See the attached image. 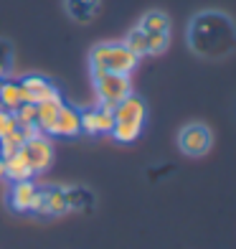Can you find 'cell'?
<instances>
[{
    "mask_svg": "<svg viewBox=\"0 0 236 249\" xmlns=\"http://www.w3.org/2000/svg\"><path fill=\"white\" fill-rule=\"evenodd\" d=\"M13 69H16V46L10 38L0 36V82L13 76Z\"/></svg>",
    "mask_w": 236,
    "mask_h": 249,
    "instance_id": "ac0fdd59",
    "label": "cell"
},
{
    "mask_svg": "<svg viewBox=\"0 0 236 249\" xmlns=\"http://www.w3.org/2000/svg\"><path fill=\"white\" fill-rule=\"evenodd\" d=\"M38 198V186L33 180H16L8 191V206L16 213H31Z\"/></svg>",
    "mask_w": 236,
    "mask_h": 249,
    "instance_id": "8fae6325",
    "label": "cell"
},
{
    "mask_svg": "<svg viewBox=\"0 0 236 249\" xmlns=\"http://www.w3.org/2000/svg\"><path fill=\"white\" fill-rule=\"evenodd\" d=\"M175 145L185 158H203L213 148V130L201 120L185 122L175 135Z\"/></svg>",
    "mask_w": 236,
    "mask_h": 249,
    "instance_id": "5b68a950",
    "label": "cell"
},
{
    "mask_svg": "<svg viewBox=\"0 0 236 249\" xmlns=\"http://www.w3.org/2000/svg\"><path fill=\"white\" fill-rule=\"evenodd\" d=\"M140 31L150 33V36H170V16L163 13V10H148V13H142L137 23Z\"/></svg>",
    "mask_w": 236,
    "mask_h": 249,
    "instance_id": "4fadbf2b",
    "label": "cell"
},
{
    "mask_svg": "<svg viewBox=\"0 0 236 249\" xmlns=\"http://www.w3.org/2000/svg\"><path fill=\"white\" fill-rule=\"evenodd\" d=\"M28 140V135L23 127H16L13 132H8L5 138H0V158H10V155H16L20 148H23V142Z\"/></svg>",
    "mask_w": 236,
    "mask_h": 249,
    "instance_id": "d6986e66",
    "label": "cell"
},
{
    "mask_svg": "<svg viewBox=\"0 0 236 249\" xmlns=\"http://www.w3.org/2000/svg\"><path fill=\"white\" fill-rule=\"evenodd\" d=\"M94 203H97V196H94L92 188H86V186H69V206H71V211H82V213L92 211Z\"/></svg>",
    "mask_w": 236,
    "mask_h": 249,
    "instance_id": "e0dca14e",
    "label": "cell"
},
{
    "mask_svg": "<svg viewBox=\"0 0 236 249\" xmlns=\"http://www.w3.org/2000/svg\"><path fill=\"white\" fill-rule=\"evenodd\" d=\"M92 84L97 102L102 107L115 109L122 99L132 94V82L130 74H109V71H92Z\"/></svg>",
    "mask_w": 236,
    "mask_h": 249,
    "instance_id": "277c9868",
    "label": "cell"
},
{
    "mask_svg": "<svg viewBox=\"0 0 236 249\" xmlns=\"http://www.w3.org/2000/svg\"><path fill=\"white\" fill-rule=\"evenodd\" d=\"M20 150H23L33 176L46 173L49 168H51V163H53V145H51V140L46 138V135H41V132L33 135V138H28Z\"/></svg>",
    "mask_w": 236,
    "mask_h": 249,
    "instance_id": "9c48e42d",
    "label": "cell"
},
{
    "mask_svg": "<svg viewBox=\"0 0 236 249\" xmlns=\"http://www.w3.org/2000/svg\"><path fill=\"white\" fill-rule=\"evenodd\" d=\"M31 213L36 216H64L71 213L69 206V186H38V198Z\"/></svg>",
    "mask_w": 236,
    "mask_h": 249,
    "instance_id": "8992f818",
    "label": "cell"
},
{
    "mask_svg": "<svg viewBox=\"0 0 236 249\" xmlns=\"http://www.w3.org/2000/svg\"><path fill=\"white\" fill-rule=\"evenodd\" d=\"M145 117H148V107H145L142 97L137 94H130L127 99H122L119 105L112 109V138L122 145H132L135 140L142 135V127H145Z\"/></svg>",
    "mask_w": 236,
    "mask_h": 249,
    "instance_id": "7a4b0ae2",
    "label": "cell"
},
{
    "mask_svg": "<svg viewBox=\"0 0 236 249\" xmlns=\"http://www.w3.org/2000/svg\"><path fill=\"white\" fill-rule=\"evenodd\" d=\"M18 127V122H16V117L10 115V112H5V109H0V138H5L8 132H13Z\"/></svg>",
    "mask_w": 236,
    "mask_h": 249,
    "instance_id": "ffe728a7",
    "label": "cell"
},
{
    "mask_svg": "<svg viewBox=\"0 0 236 249\" xmlns=\"http://www.w3.org/2000/svg\"><path fill=\"white\" fill-rule=\"evenodd\" d=\"M89 71H109V74H132L140 59L135 56L125 41H102L89 49Z\"/></svg>",
    "mask_w": 236,
    "mask_h": 249,
    "instance_id": "3957f363",
    "label": "cell"
},
{
    "mask_svg": "<svg viewBox=\"0 0 236 249\" xmlns=\"http://www.w3.org/2000/svg\"><path fill=\"white\" fill-rule=\"evenodd\" d=\"M102 10V0H64V13L71 23L89 26Z\"/></svg>",
    "mask_w": 236,
    "mask_h": 249,
    "instance_id": "7c38bea8",
    "label": "cell"
},
{
    "mask_svg": "<svg viewBox=\"0 0 236 249\" xmlns=\"http://www.w3.org/2000/svg\"><path fill=\"white\" fill-rule=\"evenodd\" d=\"M188 51L206 61H226L236 53V20L226 10L206 8L190 16L185 26Z\"/></svg>",
    "mask_w": 236,
    "mask_h": 249,
    "instance_id": "6da1fadb",
    "label": "cell"
},
{
    "mask_svg": "<svg viewBox=\"0 0 236 249\" xmlns=\"http://www.w3.org/2000/svg\"><path fill=\"white\" fill-rule=\"evenodd\" d=\"M56 135H59V138H76V135H82V117H79V109L71 107V105H66V102L59 109Z\"/></svg>",
    "mask_w": 236,
    "mask_h": 249,
    "instance_id": "5bb4252c",
    "label": "cell"
},
{
    "mask_svg": "<svg viewBox=\"0 0 236 249\" xmlns=\"http://www.w3.org/2000/svg\"><path fill=\"white\" fill-rule=\"evenodd\" d=\"M20 92H23V99L31 102V105H43V102H59L61 89L56 87L51 79L41 76V74H26L23 79H18Z\"/></svg>",
    "mask_w": 236,
    "mask_h": 249,
    "instance_id": "52a82bcc",
    "label": "cell"
},
{
    "mask_svg": "<svg viewBox=\"0 0 236 249\" xmlns=\"http://www.w3.org/2000/svg\"><path fill=\"white\" fill-rule=\"evenodd\" d=\"M23 92H20V84L13 82V79H5V82H0V109L10 112V115H16L18 107L23 105Z\"/></svg>",
    "mask_w": 236,
    "mask_h": 249,
    "instance_id": "9a60e30c",
    "label": "cell"
},
{
    "mask_svg": "<svg viewBox=\"0 0 236 249\" xmlns=\"http://www.w3.org/2000/svg\"><path fill=\"white\" fill-rule=\"evenodd\" d=\"M125 46L137 56V59H145V56H163L168 49H170V36H150V33L140 31L137 26H132Z\"/></svg>",
    "mask_w": 236,
    "mask_h": 249,
    "instance_id": "ba28073f",
    "label": "cell"
},
{
    "mask_svg": "<svg viewBox=\"0 0 236 249\" xmlns=\"http://www.w3.org/2000/svg\"><path fill=\"white\" fill-rule=\"evenodd\" d=\"M0 180H5V160L0 158Z\"/></svg>",
    "mask_w": 236,
    "mask_h": 249,
    "instance_id": "44dd1931",
    "label": "cell"
},
{
    "mask_svg": "<svg viewBox=\"0 0 236 249\" xmlns=\"http://www.w3.org/2000/svg\"><path fill=\"white\" fill-rule=\"evenodd\" d=\"M5 178L10 180V183H16V180H31L33 178V171H31V165L26 160L23 150H18L16 155L5 158Z\"/></svg>",
    "mask_w": 236,
    "mask_h": 249,
    "instance_id": "2e32d148",
    "label": "cell"
},
{
    "mask_svg": "<svg viewBox=\"0 0 236 249\" xmlns=\"http://www.w3.org/2000/svg\"><path fill=\"white\" fill-rule=\"evenodd\" d=\"M79 117H82V132L86 135H109L112 132V109L109 107H89V109H79Z\"/></svg>",
    "mask_w": 236,
    "mask_h": 249,
    "instance_id": "30bf717a",
    "label": "cell"
}]
</instances>
